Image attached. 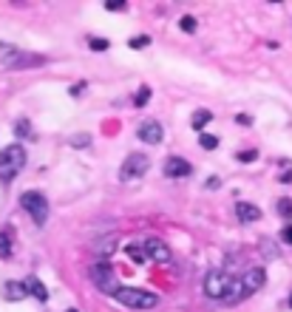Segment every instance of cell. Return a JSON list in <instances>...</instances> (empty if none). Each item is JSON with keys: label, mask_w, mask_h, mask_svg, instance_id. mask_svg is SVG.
Returning a JSON list of instances; mask_svg holds the SVG:
<instances>
[{"label": "cell", "mask_w": 292, "mask_h": 312, "mask_svg": "<svg viewBox=\"0 0 292 312\" xmlns=\"http://www.w3.org/2000/svg\"><path fill=\"white\" fill-rule=\"evenodd\" d=\"M210 119H213V114H210V111H207V108H201V111H196V114H193V119H190V125H193V131H201V128H204L207 122H210Z\"/></svg>", "instance_id": "obj_14"}, {"label": "cell", "mask_w": 292, "mask_h": 312, "mask_svg": "<svg viewBox=\"0 0 292 312\" xmlns=\"http://www.w3.org/2000/svg\"><path fill=\"white\" fill-rule=\"evenodd\" d=\"M278 216L292 219V199H278Z\"/></svg>", "instance_id": "obj_21"}, {"label": "cell", "mask_w": 292, "mask_h": 312, "mask_svg": "<svg viewBox=\"0 0 292 312\" xmlns=\"http://www.w3.org/2000/svg\"><path fill=\"white\" fill-rule=\"evenodd\" d=\"M105 9H108V12H122V9H125V0H108Z\"/></svg>", "instance_id": "obj_25"}, {"label": "cell", "mask_w": 292, "mask_h": 312, "mask_svg": "<svg viewBox=\"0 0 292 312\" xmlns=\"http://www.w3.org/2000/svg\"><path fill=\"white\" fill-rule=\"evenodd\" d=\"M281 241H284V244H292V224H284V230H281Z\"/></svg>", "instance_id": "obj_26"}, {"label": "cell", "mask_w": 292, "mask_h": 312, "mask_svg": "<svg viewBox=\"0 0 292 312\" xmlns=\"http://www.w3.org/2000/svg\"><path fill=\"white\" fill-rule=\"evenodd\" d=\"M289 309H292V295H289Z\"/></svg>", "instance_id": "obj_30"}, {"label": "cell", "mask_w": 292, "mask_h": 312, "mask_svg": "<svg viewBox=\"0 0 292 312\" xmlns=\"http://www.w3.org/2000/svg\"><path fill=\"white\" fill-rule=\"evenodd\" d=\"M12 244H14L12 227H3V230H0V258H9V256H12Z\"/></svg>", "instance_id": "obj_13"}, {"label": "cell", "mask_w": 292, "mask_h": 312, "mask_svg": "<svg viewBox=\"0 0 292 312\" xmlns=\"http://www.w3.org/2000/svg\"><path fill=\"white\" fill-rule=\"evenodd\" d=\"M23 284H26V293H29L31 298H37V301H49V289H46V284L40 281V278L29 276Z\"/></svg>", "instance_id": "obj_10"}, {"label": "cell", "mask_w": 292, "mask_h": 312, "mask_svg": "<svg viewBox=\"0 0 292 312\" xmlns=\"http://www.w3.org/2000/svg\"><path fill=\"white\" fill-rule=\"evenodd\" d=\"M145 256L148 261H156V264H171L173 256H171V247L164 244L162 239H156V236H151V239H145Z\"/></svg>", "instance_id": "obj_7"}, {"label": "cell", "mask_w": 292, "mask_h": 312, "mask_svg": "<svg viewBox=\"0 0 292 312\" xmlns=\"http://www.w3.org/2000/svg\"><path fill=\"white\" fill-rule=\"evenodd\" d=\"M23 168H26L23 145H9L0 151V182H12Z\"/></svg>", "instance_id": "obj_3"}, {"label": "cell", "mask_w": 292, "mask_h": 312, "mask_svg": "<svg viewBox=\"0 0 292 312\" xmlns=\"http://www.w3.org/2000/svg\"><path fill=\"white\" fill-rule=\"evenodd\" d=\"M199 145L204 148V151H216V148H219V136H213V134H201V136H199Z\"/></svg>", "instance_id": "obj_17"}, {"label": "cell", "mask_w": 292, "mask_h": 312, "mask_svg": "<svg viewBox=\"0 0 292 312\" xmlns=\"http://www.w3.org/2000/svg\"><path fill=\"white\" fill-rule=\"evenodd\" d=\"M179 29H182L184 34H193V31H196V17H193V14H184V17L179 20Z\"/></svg>", "instance_id": "obj_19"}, {"label": "cell", "mask_w": 292, "mask_h": 312, "mask_svg": "<svg viewBox=\"0 0 292 312\" xmlns=\"http://www.w3.org/2000/svg\"><path fill=\"white\" fill-rule=\"evenodd\" d=\"M162 171H164V176H171V179H187L193 173V165L187 159H182V156H168Z\"/></svg>", "instance_id": "obj_8"}, {"label": "cell", "mask_w": 292, "mask_h": 312, "mask_svg": "<svg viewBox=\"0 0 292 312\" xmlns=\"http://www.w3.org/2000/svg\"><path fill=\"white\" fill-rule=\"evenodd\" d=\"M148 99H151V88L142 86L139 91H136V97H134V105H136V108H142V105H148Z\"/></svg>", "instance_id": "obj_20"}, {"label": "cell", "mask_w": 292, "mask_h": 312, "mask_svg": "<svg viewBox=\"0 0 292 312\" xmlns=\"http://www.w3.org/2000/svg\"><path fill=\"white\" fill-rule=\"evenodd\" d=\"M111 298L119 301L122 306H131V309H156L159 304V295L156 293H145V289H125V287H116L111 293Z\"/></svg>", "instance_id": "obj_2"}, {"label": "cell", "mask_w": 292, "mask_h": 312, "mask_svg": "<svg viewBox=\"0 0 292 312\" xmlns=\"http://www.w3.org/2000/svg\"><path fill=\"white\" fill-rule=\"evenodd\" d=\"M66 312H77V309H66Z\"/></svg>", "instance_id": "obj_31"}, {"label": "cell", "mask_w": 292, "mask_h": 312, "mask_svg": "<svg viewBox=\"0 0 292 312\" xmlns=\"http://www.w3.org/2000/svg\"><path fill=\"white\" fill-rule=\"evenodd\" d=\"M236 122H238V125H249V122H253V116H247V114H238V116H236Z\"/></svg>", "instance_id": "obj_28"}, {"label": "cell", "mask_w": 292, "mask_h": 312, "mask_svg": "<svg viewBox=\"0 0 292 312\" xmlns=\"http://www.w3.org/2000/svg\"><path fill=\"white\" fill-rule=\"evenodd\" d=\"M14 134H17L20 139H31V122L29 119H17V122H14Z\"/></svg>", "instance_id": "obj_16"}, {"label": "cell", "mask_w": 292, "mask_h": 312, "mask_svg": "<svg viewBox=\"0 0 292 312\" xmlns=\"http://www.w3.org/2000/svg\"><path fill=\"white\" fill-rule=\"evenodd\" d=\"M148 43H151V37H148V34H139V37H131V40H128L131 49H145Z\"/></svg>", "instance_id": "obj_22"}, {"label": "cell", "mask_w": 292, "mask_h": 312, "mask_svg": "<svg viewBox=\"0 0 292 312\" xmlns=\"http://www.w3.org/2000/svg\"><path fill=\"white\" fill-rule=\"evenodd\" d=\"M233 287V276H227V273H221V269H210L204 278V293L210 295V298L216 301H224L227 293H230Z\"/></svg>", "instance_id": "obj_5"}, {"label": "cell", "mask_w": 292, "mask_h": 312, "mask_svg": "<svg viewBox=\"0 0 292 312\" xmlns=\"http://www.w3.org/2000/svg\"><path fill=\"white\" fill-rule=\"evenodd\" d=\"M236 159L238 162H253V159H258V151H241V153H236Z\"/></svg>", "instance_id": "obj_24"}, {"label": "cell", "mask_w": 292, "mask_h": 312, "mask_svg": "<svg viewBox=\"0 0 292 312\" xmlns=\"http://www.w3.org/2000/svg\"><path fill=\"white\" fill-rule=\"evenodd\" d=\"M261 250H264V256H267V258H275V247L269 244V241H261Z\"/></svg>", "instance_id": "obj_27"}, {"label": "cell", "mask_w": 292, "mask_h": 312, "mask_svg": "<svg viewBox=\"0 0 292 312\" xmlns=\"http://www.w3.org/2000/svg\"><path fill=\"white\" fill-rule=\"evenodd\" d=\"M136 136H139L142 142H148V145H159V142L164 139V128L156 119H145V122L139 125V131H136Z\"/></svg>", "instance_id": "obj_9"}, {"label": "cell", "mask_w": 292, "mask_h": 312, "mask_svg": "<svg viewBox=\"0 0 292 312\" xmlns=\"http://www.w3.org/2000/svg\"><path fill=\"white\" fill-rule=\"evenodd\" d=\"M82 88H86L82 82H79V86H74V88H71V97H79V91H82Z\"/></svg>", "instance_id": "obj_29"}, {"label": "cell", "mask_w": 292, "mask_h": 312, "mask_svg": "<svg viewBox=\"0 0 292 312\" xmlns=\"http://www.w3.org/2000/svg\"><path fill=\"white\" fill-rule=\"evenodd\" d=\"M125 253H128V258H134L136 264H145V261H148L145 250H142L139 244H128V247H125Z\"/></svg>", "instance_id": "obj_15"}, {"label": "cell", "mask_w": 292, "mask_h": 312, "mask_svg": "<svg viewBox=\"0 0 292 312\" xmlns=\"http://www.w3.org/2000/svg\"><path fill=\"white\" fill-rule=\"evenodd\" d=\"M236 216L241 221H258L261 219V207H256V204H249V202H238L236 204Z\"/></svg>", "instance_id": "obj_11"}, {"label": "cell", "mask_w": 292, "mask_h": 312, "mask_svg": "<svg viewBox=\"0 0 292 312\" xmlns=\"http://www.w3.org/2000/svg\"><path fill=\"white\" fill-rule=\"evenodd\" d=\"M26 284H17V281H9V284H3V298L6 301H23L26 298Z\"/></svg>", "instance_id": "obj_12"}, {"label": "cell", "mask_w": 292, "mask_h": 312, "mask_svg": "<svg viewBox=\"0 0 292 312\" xmlns=\"http://www.w3.org/2000/svg\"><path fill=\"white\" fill-rule=\"evenodd\" d=\"M88 46H91L94 51H108L111 40H105V37H88Z\"/></svg>", "instance_id": "obj_18"}, {"label": "cell", "mask_w": 292, "mask_h": 312, "mask_svg": "<svg viewBox=\"0 0 292 312\" xmlns=\"http://www.w3.org/2000/svg\"><path fill=\"white\" fill-rule=\"evenodd\" d=\"M264 269L261 267H253V269H247L241 278H233V287H230V293H227V298H224V304H238V301H244V298H249L253 293H258V289L264 287Z\"/></svg>", "instance_id": "obj_1"}, {"label": "cell", "mask_w": 292, "mask_h": 312, "mask_svg": "<svg viewBox=\"0 0 292 312\" xmlns=\"http://www.w3.org/2000/svg\"><path fill=\"white\" fill-rule=\"evenodd\" d=\"M20 207L31 216L34 224H46V219H49V202H46V196L37 193V190H26L23 196H20Z\"/></svg>", "instance_id": "obj_4"}, {"label": "cell", "mask_w": 292, "mask_h": 312, "mask_svg": "<svg viewBox=\"0 0 292 312\" xmlns=\"http://www.w3.org/2000/svg\"><path fill=\"white\" fill-rule=\"evenodd\" d=\"M278 179H281V182H292V162H281Z\"/></svg>", "instance_id": "obj_23"}, {"label": "cell", "mask_w": 292, "mask_h": 312, "mask_svg": "<svg viewBox=\"0 0 292 312\" xmlns=\"http://www.w3.org/2000/svg\"><path fill=\"white\" fill-rule=\"evenodd\" d=\"M151 168V159H148L145 153H131L128 159L122 162V168H119V179L122 182H131V179H139L142 173Z\"/></svg>", "instance_id": "obj_6"}]
</instances>
